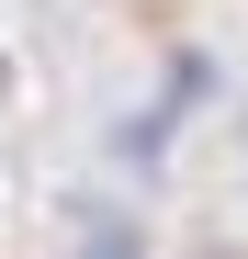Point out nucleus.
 I'll return each mask as SVG.
<instances>
[{
	"mask_svg": "<svg viewBox=\"0 0 248 259\" xmlns=\"http://www.w3.org/2000/svg\"><path fill=\"white\" fill-rule=\"evenodd\" d=\"M102 259H124V237H102Z\"/></svg>",
	"mask_w": 248,
	"mask_h": 259,
	"instance_id": "nucleus-1",
	"label": "nucleus"
}]
</instances>
